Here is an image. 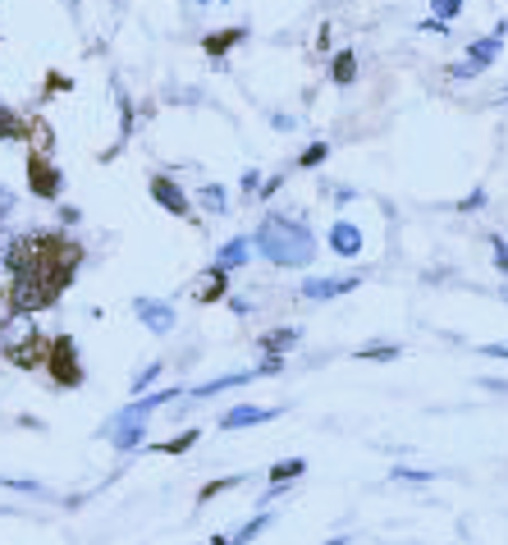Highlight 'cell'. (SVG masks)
<instances>
[{
  "label": "cell",
  "instance_id": "9",
  "mask_svg": "<svg viewBox=\"0 0 508 545\" xmlns=\"http://www.w3.org/2000/svg\"><path fill=\"white\" fill-rule=\"evenodd\" d=\"M362 280H367V276H348V280H307V285H298V294L311 298V302H326V298H339V294H353Z\"/></svg>",
  "mask_w": 508,
  "mask_h": 545
},
{
  "label": "cell",
  "instance_id": "1",
  "mask_svg": "<svg viewBox=\"0 0 508 545\" xmlns=\"http://www.w3.org/2000/svg\"><path fill=\"white\" fill-rule=\"evenodd\" d=\"M252 243L261 248V257L270 266H307L317 257V239H311V229L298 220V216H284V211H266Z\"/></svg>",
  "mask_w": 508,
  "mask_h": 545
},
{
  "label": "cell",
  "instance_id": "28",
  "mask_svg": "<svg viewBox=\"0 0 508 545\" xmlns=\"http://www.w3.org/2000/svg\"><path fill=\"white\" fill-rule=\"evenodd\" d=\"M481 207H486V188H477V192H467V198L458 202V211H462V216H472V211H481Z\"/></svg>",
  "mask_w": 508,
  "mask_h": 545
},
{
  "label": "cell",
  "instance_id": "39",
  "mask_svg": "<svg viewBox=\"0 0 508 545\" xmlns=\"http://www.w3.org/2000/svg\"><path fill=\"white\" fill-rule=\"evenodd\" d=\"M198 5H216V0H198Z\"/></svg>",
  "mask_w": 508,
  "mask_h": 545
},
{
  "label": "cell",
  "instance_id": "34",
  "mask_svg": "<svg viewBox=\"0 0 508 545\" xmlns=\"http://www.w3.org/2000/svg\"><path fill=\"white\" fill-rule=\"evenodd\" d=\"M261 192V175L257 170H243V198H257Z\"/></svg>",
  "mask_w": 508,
  "mask_h": 545
},
{
  "label": "cell",
  "instance_id": "38",
  "mask_svg": "<svg viewBox=\"0 0 508 545\" xmlns=\"http://www.w3.org/2000/svg\"><path fill=\"white\" fill-rule=\"evenodd\" d=\"M326 545H348V541H343V536H334V541H326Z\"/></svg>",
  "mask_w": 508,
  "mask_h": 545
},
{
  "label": "cell",
  "instance_id": "11",
  "mask_svg": "<svg viewBox=\"0 0 508 545\" xmlns=\"http://www.w3.org/2000/svg\"><path fill=\"white\" fill-rule=\"evenodd\" d=\"M330 248H334L339 257H358V252H362V229H358L353 220H334V225H330Z\"/></svg>",
  "mask_w": 508,
  "mask_h": 545
},
{
  "label": "cell",
  "instance_id": "23",
  "mask_svg": "<svg viewBox=\"0 0 508 545\" xmlns=\"http://www.w3.org/2000/svg\"><path fill=\"white\" fill-rule=\"evenodd\" d=\"M174 395H183V389H161V395H142V399H133V404H129V408H133V413H138V417H147V413H151V408H161V404H170V399H174Z\"/></svg>",
  "mask_w": 508,
  "mask_h": 545
},
{
  "label": "cell",
  "instance_id": "15",
  "mask_svg": "<svg viewBox=\"0 0 508 545\" xmlns=\"http://www.w3.org/2000/svg\"><path fill=\"white\" fill-rule=\"evenodd\" d=\"M248 257H252V243H248V239H229V243L216 252V266H220V270H239V266H248Z\"/></svg>",
  "mask_w": 508,
  "mask_h": 545
},
{
  "label": "cell",
  "instance_id": "6",
  "mask_svg": "<svg viewBox=\"0 0 508 545\" xmlns=\"http://www.w3.org/2000/svg\"><path fill=\"white\" fill-rule=\"evenodd\" d=\"M133 311H138V321H142L147 330H156V335H170V330H174V307L161 302V298H138Z\"/></svg>",
  "mask_w": 508,
  "mask_h": 545
},
{
  "label": "cell",
  "instance_id": "18",
  "mask_svg": "<svg viewBox=\"0 0 508 545\" xmlns=\"http://www.w3.org/2000/svg\"><path fill=\"white\" fill-rule=\"evenodd\" d=\"M198 202H202V211H211V216H224V211H229V192H224L220 183H202Z\"/></svg>",
  "mask_w": 508,
  "mask_h": 545
},
{
  "label": "cell",
  "instance_id": "17",
  "mask_svg": "<svg viewBox=\"0 0 508 545\" xmlns=\"http://www.w3.org/2000/svg\"><path fill=\"white\" fill-rule=\"evenodd\" d=\"M353 78H358V55H353V51H339V55L330 60V83L348 88Z\"/></svg>",
  "mask_w": 508,
  "mask_h": 545
},
{
  "label": "cell",
  "instance_id": "29",
  "mask_svg": "<svg viewBox=\"0 0 508 545\" xmlns=\"http://www.w3.org/2000/svg\"><path fill=\"white\" fill-rule=\"evenodd\" d=\"M389 477H394V481H431L436 473H421V467H394Z\"/></svg>",
  "mask_w": 508,
  "mask_h": 545
},
{
  "label": "cell",
  "instance_id": "36",
  "mask_svg": "<svg viewBox=\"0 0 508 545\" xmlns=\"http://www.w3.org/2000/svg\"><path fill=\"white\" fill-rule=\"evenodd\" d=\"M481 353H486V358H508V344H486Z\"/></svg>",
  "mask_w": 508,
  "mask_h": 545
},
{
  "label": "cell",
  "instance_id": "8",
  "mask_svg": "<svg viewBox=\"0 0 508 545\" xmlns=\"http://www.w3.org/2000/svg\"><path fill=\"white\" fill-rule=\"evenodd\" d=\"M188 294H192V302H220V298L229 294V270H220V266H207L202 276L188 285Z\"/></svg>",
  "mask_w": 508,
  "mask_h": 545
},
{
  "label": "cell",
  "instance_id": "12",
  "mask_svg": "<svg viewBox=\"0 0 508 545\" xmlns=\"http://www.w3.org/2000/svg\"><path fill=\"white\" fill-rule=\"evenodd\" d=\"M257 371H229V376H216V380H207V385H198V389H188V399H211V395H220V389H239V385H248Z\"/></svg>",
  "mask_w": 508,
  "mask_h": 545
},
{
  "label": "cell",
  "instance_id": "20",
  "mask_svg": "<svg viewBox=\"0 0 508 545\" xmlns=\"http://www.w3.org/2000/svg\"><path fill=\"white\" fill-rule=\"evenodd\" d=\"M302 473H307L302 458H280L275 467H270V486H284V481H293V477H302Z\"/></svg>",
  "mask_w": 508,
  "mask_h": 545
},
{
  "label": "cell",
  "instance_id": "40",
  "mask_svg": "<svg viewBox=\"0 0 508 545\" xmlns=\"http://www.w3.org/2000/svg\"><path fill=\"white\" fill-rule=\"evenodd\" d=\"M504 302H508V289H504Z\"/></svg>",
  "mask_w": 508,
  "mask_h": 545
},
{
  "label": "cell",
  "instance_id": "25",
  "mask_svg": "<svg viewBox=\"0 0 508 545\" xmlns=\"http://www.w3.org/2000/svg\"><path fill=\"white\" fill-rule=\"evenodd\" d=\"M326 156H330V142H311V147L302 151V161H298V166H302V170H317Z\"/></svg>",
  "mask_w": 508,
  "mask_h": 545
},
{
  "label": "cell",
  "instance_id": "37",
  "mask_svg": "<svg viewBox=\"0 0 508 545\" xmlns=\"http://www.w3.org/2000/svg\"><path fill=\"white\" fill-rule=\"evenodd\" d=\"M417 28H421V32H449L440 19H426V23H417Z\"/></svg>",
  "mask_w": 508,
  "mask_h": 545
},
{
  "label": "cell",
  "instance_id": "31",
  "mask_svg": "<svg viewBox=\"0 0 508 545\" xmlns=\"http://www.w3.org/2000/svg\"><path fill=\"white\" fill-rule=\"evenodd\" d=\"M239 481H243V477H224V481H211V486L202 490V504H207L211 495H220V490H233V486H239Z\"/></svg>",
  "mask_w": 508,
  "mask_h": 545
},
{
  "label": "cell",
  "instance_id": "33",
  "mask_svg": "<svg viewBox=\"0 0 508 545\" xmlns=\"http://www.w3.org/2000/svg\"><path fill=\"white\" fill-rule=\"evenodd\" d=\"M481 69L472 64V60H458V64H449V78H477Z\"/></svg>",
  "mask_w": 508,
  "mask_h": 545
},
{
  "label": "cell",
  "instance_id": "13",
  "mask_svg": "<svg viewBox=\"0 0 508 545\" xmlns=\"http://www.w3.org/2000/svg\"><path fill=\"white\" fill-rule=\"evenodd\" d=\"M275 417V408H252V404H243V408H233V413H224V431H239V426H261V422H270Z\"/></svg>",
  "mask_w": 508,
  "mask_h": 545
},
{
  "label": "cell",
  "instance_id": "22",
  "mask_svg": "<svg viewBox=\"0 0 508 545\" xmlns=\"http://www.w3.org/2000/svg\"><path fill=\"white\" fill-rule=\"evenodd\" d=\"M23 133H28V124L19 120L14 110H5V106H0V142H14V138H23Z\"/></svg>",
  "mask_w": 508,
  "mask_h": 545
},
{
  "label": "cell",
  "instance_id": "2",
  "mask_svg": "<svg viewBox=\"0 0 508 545\" xmlns=\"http://www.w3.org/2000/svg\"><path fill=\"white\" fill-rule=\"evenodd\" d=\"M0 344H5V358L23 371L51 362V339H42V330H37L28 317H19V311L5 321V330H0Z\"/></svg>",
  "mask_w": 508,
  "mask_h": 545
},
{
  "label": "cell",
  "instance_id": "21",
  "mask_svg": "<svg viewBox=\"0 0 508 545\" xmlns=\"http://www.w3.org/2000/svg\"><path fill=\"white\" fill-rule=\"evenodd\" d=\"M28 138H32V151H37V156H47V151L55 147V133H51V124H47V120L28 124Z\"/></svg>",
  "mask_w": 508,
  "mask_h": 545
},
{
  "label": "cell",
  "instance_id": "16",
  "mask_svg": "<svg viewBox=\"0 0 508 545\" xmlns=\"http://www.w3.org/2000/svg\"><path fill=\"white\" fill-rule=\"evenodd\" d=\"M298 339H302V330H298V326H284V330H270V335H261V348H266L270 358H280L284 348H293Z\"/></svg>",
  "mask_w": 508,
  "mask_h": 545
},
{
  "label": "cell",
  "instance_id": "4",
  "mask_svg": "<svg viewBox=\"0 0 508 545\" xmlns=\"http://www.w3.org/2000/svg\"><path fill=\"white\" fill-rule=\"evenodd\" d=\"M28 188L37 192V198H47V202H51V198H60L64 179H60V170L47 161V156H37V151H32V156H28Z\"/></svg>",
  "mask_w": 508,
  "mask_h": 545
},
{
  "label": "cell",
  "instance_id": "19",
  "mask_svg": "<svg viewBox=\"0 0 508 545\" xmlns=\"http://www.w3.org/2000/svg\"><path fill=\"white\" fill-rule=\"evenodd\" d=\"M266 527H270V514H257V518H248V523H243L239 532L229 536V545H252V541H257V536H261Z\"/></svg>",
  "mask_w": 508,
  "mask_h": 545
},
{
  "label": "cell",
  "instance_id": "24",
  "mask_svg": "<svg viewBox=\"0 0 508 545\" xmlns=\"http://www.w3.org/2000/svg\"><path fill=\"white\" fill-rule=\"evenodd\" d=\"M403 348L399 344H367V348H358V358H367V362H389V358H399Z\"/></svg>",
  "mask_w": 508,
  "mask_h": 545
},
{
  "label": "cell",
  "instance_id": "35",
  "mask_svg": "<svg viewBox=\"0 0 508 545\" xmlns=\"http://www.w3.org/2000/svg\"><path fill=\"white\" fill-rule=\"evenodd\" d=\"M280 367H284V358H266V362L257 367V376H275Z\"/></svg>",
  "mask_w": 508,
  "mask_h": 545
},
{
  "label": "cell",
  "instance_id": "10",
  "mask_svg": "<svg viewBox=\"0 0 508 545\" xmlns=\"http://www.w3.org/2000/svg\"><path fill=\"white\" fill-rule=\"evenodd\" d=\"M504 32H508V23H499L490 37H477L472 47H467V60H472L477 69H490L495 60H499V47H504Z\"/></svg>",
  "mask_w": 508,
  "mask_h": 545
},
{
  "label": "cell",
  "instance_id": "41",
  "mask_svg": "<svg viewBox=\"0 0 508 545\" xmlns=\"http://www.w3.org/2000/svg\"><path fill=\"white\" fill-rule=\"evenodd\" d=\"M504 101H508V88H504Z\"/></svg>",
  "mask_w": 508,
  "mask_h": 545
},
{
  "label": "cell",
  "instance_id": "26",
  "mask_svg": "<svg viewBox=\"0 0 508 545\" xmlns=\"http://www.w3.org/2000/svg\"><path fill=\"white\" fill-rule=\"evenodd\" d=\"M192 445H198V431L188 426L183 436H174V440H165V445H156V449H161V454H183V449H192Z\"/></svg>",
  "mask_w": 508,
  "mask_h": 545
},
{
  "label": "cell",
  "instance_id": "32",
  "mask_svg": "<svg viewBox=\"0 0 508 545\" xmlns=\"http://www.w3.org/2000/svg\"><path fill=\"white\" fill-rule=\"evenodd\" d=\"M490 248H495V266H499V276H508V243H504V239H490Z\"/></svg>",
  "mask_w": 508,
  "mask_h": 545
},
{
  "label": "cell",
  "instance_id": "27",
  "mask_svg": "<svg viewBox=\"0 0 508 545\" xmlns=\"http://www.w3.org/2000/svg\"><path fill=\"white\" fill-rule=\"evenodd\" d=\"M156 376H161V362H151V367H142L138 376H133V395H142V389L156 380Z\"/></svg>",
  "mask_w": 508,
  "mask_h": 545
},
{
  "label": "cell",
  "instance_id": "14",
  "mask_svg": "<svg viewBox=\"0 0 508 545\" xmlns=\"http://www.w3.org/2000/svg\"><path fill=\"white\" fill-rule=\"evenodd\" d=\"M243 37H248V28H229V32H211L207 42H202V51H207L211 60H220V55H229L233 47H239Z\"/></svg>",
  "mask_w": 508,
  "mask_h": 545
},
{
  "label": "cell",
  "instance_id": "7",
  "mask_svg": "<svg viewBox=\"0 0 508 545\" xmlns=\"http://www.w3.org/2000/svg\"><path fill=\"white\" fill-rule=\"evenodd\" d=\"M147 417H138L133 408H124V413H114V422H110V440H114V449H138L142 445V426Z\"/></svg>",
  "mask_w": 508,
  "mask_h": 545
},
{
  "label": "cell",
  "instance_id": "3",
  "mask_svg": "<svg viewBox=\"0 0 508 545\" xmlns=\"http://www.w3.org/2000/svg\"><path fill=\"white\" fill-rule=\"evenodd\" d=\"M47 371H51V380H55L60 389L83 385V362H78V344H73L69 335L51 339V362H47Z\"/></svg>",
  "mask_w": 508,
  "mask_h": 545
},
{
  "label": "cell",
  "instance_id": "30",
  "mask_svg": "<svg viewBox=\"0 0 508 545\" xmlns=\"http://www.w3.org/2000/svg\"><path fill=\"white\" fill-rule=\"evenodd\" d=\"M431 5H436V19H440V23H449V19L462 10V0H431Z\"/></svg>",
  "mask_w": 508,
  "mask_h": 545
},
{
  "label": "cell",
  "instance_id": "5",
  "mask_svg": "<svg viewBox=\"0 0 508 545\" xmlns=\"http://www.w3.org/2000/svg\"><path fill=\"white\" fill-rule=\"evenodd\" d=\"M151 198L161 202L170 216H192V202H188V192L170 179V175H151Z\"/></svg>",
  "mask_w": 508,
  "mask_h": 545
}]
</instances>
